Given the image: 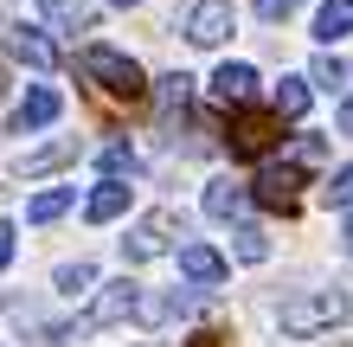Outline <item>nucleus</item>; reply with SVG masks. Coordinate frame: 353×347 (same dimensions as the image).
Segmentation results:
<instances>
[{
  "label": "nucleus",
  "mask_w": 353,
  "mask_h": 347,
  "mask_svg": "<svg viewBox=\"0 0 353 347\" xmlns=\"http://www.w3.org/2000/svg\"><path fill=\"white\" fill-rule=\"evenodd\" d=\"M302 110H308V77H283V84H276V116L296 122Z\"/></svg>",
  "instance_id": "18"
},
{
  "label": "nucleus",
  "mask_w": 353,
  "mask_h": 347,
  "mask_svg": "<svg viewBox=\"0 0 353 347\" xmlns=\"http://www.w3.org/2000/svg\"><path fill=\"white\" fill-rule=\"evenodd\" d=\"M276 129H283V116H238V129H232V155H238V161L263 155L270 141H276Z\"/></svg>",
  "instance_id": "10"
},
{
  "label": "nucleus",
  "mask_w": 353,
  "mask_h": 347,
  "mask_svg": "<svg viewBox=\"0 0 353 347\" xmlns=\"http://www.w3.org/2000/svg\"><path fill=\"white\" fill-rule=\"evenodd\" d=\"M283 335H321V328H341L347 321V296L341 290H315V296H296L283 302Z\"/></svg>",
  "instance_id": "1"
},
{
  "label": "nucleus",
  "mask_w": 353,
  "mask_h": 347,
  "mask_svg": "<svg viewBox=\"0 0 353 347\" xmlns=\"http://www.w3.org/2000/svg\"><path fill=\"white\" fill-rule=\"evenodd\" d=\"M58 110H65V97H58L52 84H39V90H26V103L13 110V129L32 135V129H46V122H58Z\"/></svg>",
  "instance_id": "9"
},
{
  "label": "nucleus",
  "mask_w": 353,
  "mask_h": 347,
  "mask_svg": "<svg viewBox=\"0 0 353 347\" xmlns=\"http://www.w3.org/2000/svg\"><path fill=\"white\" fill-rule=\"evenodd\" d=\"M58 290H65V296L97 290V264H84V257H77V264H58Z\"/></svg>",
  "instance_id": "19"
},
{
  "label": "nucleus",
  "mask_w": 353,
  "mask_h": 347,
  "mask_svg": "<svg viewBox=\"0 0 353 347\" xmlns=\"http://www.w3.org/2000/svg\"><path fill=\"white\" fill-rule=\"evenodd\" d=\"M13 58H26L32 71H52V65H58V46H52L39 26H19V32H13Z\"/></svg>",
  "instance_id": "13"
},
{
  "label": "nucleus",
  "mask_w": 353,
  "mask_h": 347,
  "mask_svg": "<svg viewBox=\"0 0 353 347\" xmlns=\"http://www.w3.org/2000/svg\"><path fill=\"white\" fill-rule=\"evenodd\" d=\"M186 39H193V46H225V39H232V7H225V0H199V7L186 13Z\"/></svg>",
  "instance_id": "6"
},
{
  "label": "nucleus",
  "mask_w": 353,
  "mask_h": 347,
  "mask_svg": "<svg viewBox=\"0 0 353 347\" xmlns=\"http://www.w3.org/2000/svg\"><path fill=\"white\" fill-rule=\"evenodd\" d=\"M71 155H77V141H52V148H39V155L19 161V174H52V168H65Z\"/></svg>",
  "instance_id": "17"
},
{
  "label": "nucleus",
  "mask_w": 353,
  "mask_h": 347,
  "mask_svg": "<svg viewBox=\"0 0 353 347\" xmlns=\"http://www.w3.org/2000/svg\"><path fill=\"white\" fill-rule=\"evenodd\" d=\"M0 97H7V71H0Z\"/></svg>",
  "instance_id": "30"
},
{
  "label": "nucleus",
  "mask_w": 353,
  "mask_h": 347,
  "mask_svg": "<svg viewBox=\"0 0 353 347\" xmlns=\"http://www.w3.org/2000/svg\"><path fill=\"white\" fill-rule=\"evenodd\" d=\"M283 161H289V168H321V161H327V141L321 135H296Z\"/></svg>",
  "instance_id": "20"
},
{
  "label": "nucleus",
  "mask_w": 353,
  "mask_h": 347,
  "mask_svg": "<svg viewBox=\"0 0 353 347\" xmlns=\"http://www.w3.org/2000/svg\"><path fill=\"white\" fill-rule=\"evenodd\" d=\"M39 26H52V32H90L97 7H90V0H39Z\"/></svg>",
  "instance_id": "7"
},
{
  "label": "nucleus",
  "mask_w": 353,
  "mask_h": 347,
  "mask_svg": "<svg viewBox=\"0 0 353 347\" xmlns=\"http://www.w3.org/2000/svg\"><path fill=\"white\" fill-rule=\"evenodd\" d=\"M251 90H257V71H251V65H219V71H212V103L244 110V103H251Z\"/></svg>",
  "instance_id": "8"
},
{
  "label": "nucleus",
  "mask_w": 353,
  "mask_h": 347,
  "mask_svg": "<svg viewBox=\"0 0 353 347\" xmlns=\"http://www.w3.org/2000/svg\"><path fill=\"white\" fill-rule=\"evenodd\" d=\"M321 199H327V206H353V161H347V168L321 187Z\"/></svg>",
  "instance_id": "24"
},
{
  "label": "nucleus",
  "mask_w": 353,
  "mask_h": 347,
  "mask_svg": "<svg viewBox=\"0 0 353 347\" xmlns=\"http://www.w3.org/2000/svg\"><path fill=\"white\" fill-rule=\"evenodd\" d=\"M308 77H315L321 90H341V84H347V65H341L334 52H321V58H315V71H308Z\"/></svg>",
  "instance_id": "22"
},
{
  "label": "nucleus",
  "mask_w": 353,
  "mask_h": 347,
  "mask_svg": "<svg viewBox=\"0 0 353 347\" xmlns=\"http://www.w3.org/2000/svg\"><path fill=\"white\" fill-rule=\"evenodd\" d=\"M7 264H13V226L0 219V270H7Z\"/></svg>",
  "instance_id": "27"
},
{
  "label": "nucleus",
  "mask_w": 353,
  "mask_h": 347,
  "mask_svg": "<svg viewBox=\"0 0 353 347\" xmlns=\"http://www.w3.org/2000/svg\"><path fill=\"white\" fill-rule=\"evenodd\" d=\"M296 7H302V0H257V13H263V19H289Z\"/></svg>",
  "instance_id": "26"
},
{
  "label": "nucleus",
  "mask_w": 353,
  "mask_h": 347,
  "mask_svg": "<svg viewBox=\"0 0 353 347\" xmlns=\"http://www.w3.org/2000/svg\"><path fill=\"white\" fill-rule=\"evenodd\" d=\"M232 251H238L244 264H263V257H270V244H263V232H257V226H244V232L232 238Z\"/></svg>",
  "instance_id": "23"
},
{
  "label": "nucleus",
  "mask_w": 353,
  "mask_h": 347,
  "mask_svg": "<svg viewBox=\"0 0 353 347\" xmlns=\"http://www.w3.org/2000/svg\"><path fill=\"white\" fill-rule=\"evenodd\" d=\"M110 7H135V0H110Z\"/></svg>",
  "instance_id": "31"
},
{
  "label": "nucleus",
  "mask_w": 353,
  "mask_h": 347,
  "mask_svg": "<svg viewBox=\"0 0 353 347\" xmlns=\"http://www.w3.org/2000/svg\"><path fill=\"white\" fill-rule=\"evenodd\" d=\"M135 309H141V290H135L129 277H122V283H103V290L90 296V309H84L77 328H110V321H129ZM77 328H71V335H77Z\"/></svg>",
  "instance_id": "4"
},
{
  "label": "nucleus",
  "mask_w": 353,
  "mask_h": 347,
  "mask_svg": "<svg viewBox=\"0 0 353 347\" xmlns=\"http://www.w3.org/2000/svg\"><path fill=\"white\" fill-rule=\"evenodd\" d=\"M296 187H302V168L276 161V168H263V174H257L251 199H257V206H270V212H296Z\"/></svg>",
  "instance_id": "5"
},
{
  "label": "nucleus",
  "mask_w": 353,
  "mask_h": 347,
  "mask_svg": "<svg viewBox=\"0 0 353 347\" xmlns=\"http://www.w3.org/2000/svg\"><path fill=\"white\" fill-rule=\"evenodd\" d=\"M341 244H347V257H353V212H347V226H341Z\"/></svg>",
  "instance_id": "29"
},
{
  "label": "nucleus",
  "mask_w": 353,
  "mask_h": 347,
  "mask_svg": "<svg viewBox=\"0 0 353 347\" xmlns=\"http://www.w3.org/2000/svg\"><path fill=\"white\" fill-rule=\"evenodd\" d=\"M84 77H90L97 90H110V97H129V103L148 90V84H141V65H135V58H122L116 46H90L84 52Z\"/></svg>",
  "instance_id": "2"
},
{
  "label": "nucleus",
  "mask_w": 353,
  "mask_h": 347,
  "mask_svg": "<svg viewBox=\"0 0 353 347\" xmlns=\"http://www.w3.org/2000/svg\"><path fill=\"white\" fill-rule=\"evenodd\" d=\"M129 212V187H122V180H103V187L84 199V219L90 226H110V219H122Z\"/></svg>",
  "instance_id": "11"
},
{
  "label": "nucleus",
  "mask_w": 353,
  "mask_h": 347,
  "mask_svg": "<svg viewBox=\"0 0 353 347\" xmlns=\"http://www.w3.org/2000/svg\"><path fill=\"white\" fill-rule=\"evenodd\" d=\"M174 238H186L180 212H174V206H154L148 219H135V226H129V238H122V257H129V264H148V257L168 251Z\"/></svg>",
  "instance_id": "3"
},
{
  "label": "nucleus",
  "mask_w": 353,
  "mask_h": 347,
  "mask_svg": "<svg viewBox=\"0 0 353 347\" xmlns=\"http://www.w3.org/2000/svg\"><path fill=\"white\" fill-rule=\"evenodd\" d=\"M315 32L327 39V46H334V39H347V32H353V0H327V7L315 13Z\"/></svg>",
  "instance_id": "16"
},
{
  "label": "nucleus",
  "mask_w": 353,
  "mask_h": 347,
  "mask_svg": "<svg viewBox=\"0 0 353 347\" xmlns=\"http://www.w3.org/2000/svg\"><path fill=\"white\" fill-rule=\"evenodd\" d=\"M244 199H251V187H238V180H212V187H205V212H212V219H238Z\"/></svg>",
  "instance_id": "14"
},
{
  "label": "nucleus",
  "mask_w": 353,
  "mask_h": 347,
  "mask_svg": "<svg viewBox=\"0 0 353 347\" xmlns=\"http://www.w3.org/2000/svg\"><path fill=\"white\" fill-rule=\"evenodd\" d=\"M341 129L353 135V97H347V103H341Z\"/></svg>",
  "instance_id": "28"
},
{
  "label": "nucleus",
  "mask_w": 353,
  "mask_h": 347,
  "mask_svg": "<svg viewBox=\"0 0 353 347\" xmlns=\"http://www.w3.org/2000/svg\"><path fill=\"white\" fill-rule=\"evenodd\" d=\"M180 270L193 283H225V257L212 251V244H180Z\"/></svg>",
  "instance_id": "12"
},
{
  "label": "nucleus",
  "mask_w": 353,
  "mask_h": 347,
  "mask_svg": "<svg viewBox=\"0 0 353 347\" xmlns=\"http://www.w3.org/2000/svg\"><path fill=\"white\" fill-rule=\"evenodd\" d=\"M71 199H77V187H46V193H32V206H26V219H32V226H52V219L65 212Z\"/></svg>",
  "instance_id": "15"
},
{
  "label": "nucleus",
  "mask_w": 353,
  "mask_h": 347,
  "mask_svg": "<svg viewBox=\"0 0 353 347\" xmlns=\"http://www.w3.org/2000/svg\"><path fill=\"white\" fill-rule=\"evenodd\" d=\"M186 90H193V77L168 71V77H161V110H186Z\"/></svg>",
  "instance_id": "21"
},
{
  "label": "nucleus",
  "mask_w": 353,
  "mask_h": 347,
  "mask_svg": "<svg viewBox=\"0 0 353 347\" xmlns=\"http://www.w3.org/2000/svg\"><path fill=\"white\" fill-rule=\"evenodd\" d=\"M122 168H135V155H129V148H122V141H116V148H103V174H110V180H116Z\"/></svg>",
  "instance_id": "25"
}]
</instances>
